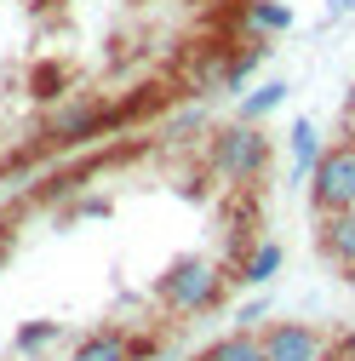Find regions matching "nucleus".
<instances>
[{
  "label": "nucleus",
  "instance_id": "f257e3e1",
  "mask_svg": "<svg viewBox=\"0 0 355 361\" xmlns=\"http://www.w3.org/2000/svg\"><path fill=\"white\" fill-rule=\"evenodd\" d=\"M224 264L206 258V252H184L166 264V276L155 281V298L166 315H206L218 310V298H224Z\"/></svg>",
  "mask_w": 355,
  "mask_h": 361
},
{
  "label": "nucleus",
  "instance_id": "f03ea898",
  "mask_svg": "<svg viewBox=\"0 0 355 361\" xmlns=\"http://www.w3.org/2000/svg\"><path fill=\"white\" fill-rule=\"evenodd\" d=\"M206 166L224 178V184H258L270 172V138H263V121H230L212 132V149H206Z\"/></svg>",
  "mask_w": 355,
  "mask_h": 361
},
{
  "label": "nucleus",
  "instance_id": "7ed1b4c3",
  "mask_svg": "<svg viewBox=\"0 0 355 361\" xmlns=\"http://www.w3.org/2000/svg\"><path fill=\"white\" fill-rule=\"evenodd\" d=\"M309 207H316V218L355 207V144H327L321 149L316 172H309Z\"/></svg>",
  "mask_w": 355,
  "mask_h": 361
},
{
  "label": "nucleus",
  "instance_id": "20e7f679",
  "mask_svg": "<svg viewBox=\"0 0 355 361\" xmlns=\"http://www.w3.org/2000/svg\"><path fill=\"white\" fill-rule=\"evenodd\" d=\"M109 121H115V104H104V98H69V104H58L52 121H46V144H58V149H80V144L104 138Z\"/></svg>",
  "mask_w": 355,
  "mask_h": 361
},
{
  "label": "nucleus",
  "instance_id": "39448f33",
  "mask_svg": "<svg viewBox=\"0 0 355 361\" xmlns=\"http://www.w3.org/2000/svg\"><path fill=\"white\" fill-rule=\"evenodd\" d=\"M258 338H263V361H321L327 355L321 327L309 322H270Z\"/></svg>",
  "mask_w": 355,
  "mask_h": 361
},
{
  "label": "nucleus",
  "instance_id": "423d86ee",
  "mask_svg": "<svg viewBox=\"0 0 355 361\" xmlns=\"http://www.w3.org/2000/svg\"><path fill=\"white\" fill-rule=\"evenodd\" d=\"M316 247L332 269H355V207L349 212H327L321 230H316Z\"/></svg>",
  "mask_w": 355,
  "mask_h": 361
},
{
  "label": "nucleus",
  "instance_id": "0eeeda50",
  "mask_svg": "<svg viewBox=\"0 0 355 361\" xmlns=\"http://www.w3.org/2000/svg\"><path fill=\"white\" fill-rule=\"evenodd\" d=\"M69 361H132V333L120 327H92V333H80Z\"/></svg>",
  "mask_w": 355,
  "mask_h": 361
},
{
  "label": "nucleus",
  "instance_id": "6e6552de",
  "mask_svg": "<svg viewBox=\"0 0 355 361\" xmlns=\"http://www.w3.org/2000/svg\"><path fill=\"white\" fill-rule=\"evenodd\" d=\"M281 264H287V247H281V241H252V247L241 252L235 281H247V287H270V281L281 276Z\"/></svg>",
  "mask_w": 355,
  "mask_h": 361
},
{
  "label": "nucleus",
  "instance_id": "1a4fd4ad",
  "mask_svg": "<svg viewBox=\"0 0 355 361\" xmlns=\"http://www.w3.org/2000/svg\"><path fill=\"white\" fill-rule=\"evenodd\" d=\"M195 361H263V338H258L252 327H235V333H224V338H212Z\"/></svg>",
  "mask_w": 355,
  "mask_h": 361
},
{
  "label": "nucleus",
  "instance_id": "9d476101",
  "mask_svg": "<svg viewBox=\"0 0 355 361\" xmlns=\"http://www.w3.org/2000/svg\"><path fill=\"white\" fill-rule=\"evenodd\" d=\"M321 126L316 121H298L292 132H287V155H292V172L298 178H309V172H316V161H321Z\"/></svg>",
  "mask_w": 355,
  "mask_h": 361
},
{
  "label": "nucleus",
  "instance_id": "9b49d317",
  "mask_svg": "<svg viewBox=\"0 0 355 361\" xmlns=\"http://www.w3.org/2000/svg\"><path fill=\"white\" fill-rule=\"evenodd\" d=\"M241 23H247L252 35H287V29H292V6H287V0H247V6H241Z\"/></svg>",
  "mask_w": 355,
  "mask_h": 361
},
{
  "label": "nucleus",
  "instance_id": "f8f14e48",
  "mask_svg": "<svg viewBox=\"0 0 355 361\" xmlns=\"http://www.w3.org/2000/svg\"><path fill=\"white\" fill-rule=\"evenodd\" d=\"M184 75H189V86H195V92H212V86H224V75H230V63H224V47H218V40H212V47H195Z\"/></svg>",
  "mask_w": 355,
  "mask_h": 361
},
{
  "label": "nucleus",
  "instance_id": "ddd939ff",
  "mask_svg": "<svg viewBox=\"0 0 355 361\" xmlns=\"http://www.w3.org/2000/svg\"><path fill=\"white\" fill-rule=\"evenodd\" d=\"M58 338H63V322H46V315H40V322H23L12 333V350L18 355H40V350H52Z\"/></svg>",
  "mask_w": 355,
  "mask_h": 361
},
{
  "label": "nucleus",
  "instance_id": "4468645a",
  "mask_svg": "<svg viewBox=\"0 0 355 361\" xmlns=\"http://www.w3.org/2000/svg\"><path fill=\"white\" fill-rule=\"evenodd\" d=\"M287 92H292L287 80H263L258 92H247V98H241V121H263V115H275V109L287 104Z\"/></svg>",
  "mask_w": 355,
  "mask_h": 361
},
{
  "label": "nucleus",
  "instance_id": "2eb2a0df",
  "mask_svg": "<svg viewBox=\"0 0 355 361\" xmlns=\"http://www.w3.org/2000/svg\"><path fill=\"white\" fill-rule=\"evenodd\" d=\"M263 58H270V47H258V40H252V47H241L235 58H230V75H224V92H241V86H247V75L263 63Z\"/></svg>",
  "mask_w": 355,
  "mask_h": 361
},
{
  "label": "nucleus",
  "instance_id": "dca6fc26",
  "mask_svg": "<svg viewBox=\"0 0 355 361\" xmlns=\"http://www.w3.org/2000/svg\"><path fill=\"white\" fill-rule=\"evenodd\" d=\"M29 86H35V98H40V104H52V98L69 92V69H63V63H40V69L29 75Z\"/></svg>",
  "mask_w": 355,
  "mask_h": 361
},
{
  "label": "nucleus",
  "instance_id": "f3484780",
  "mask_svg": "<svg viewBox=\"0 0 355 361\" xmlns=\"http://www.w3.org/2000/svg\"><path fill=\"white\" fill-rule=\"evenodd\" d=\"M109 212H115L109 195H86L80 207H69V224H80V218H109Z\"/></svg>",
  "mask_w": 355,
  "mask_h": 361
},
{
  "label": "nucleus",
  "instance_id": "a211bd4d",
  "mask_svg": "<svg viewBox=\"0 0 355 361\" xmlns=\"http://www.w3.org/2000/svg\"><path fill=\"white\" fill-rule=\"evenodd\" d=\"M235 322H241V327H252V322H263V298H252V304H241V310H235Z\"/></svg>",
  "mask_w": 355,
  "mask_h": 361
},
{
  "label": "nucleus",
  "instance_id": "6ab92c4d",
  "mask_svg": "<svg viewBox=\"0 0 355 361\" xmlns=\"http://www.w3.org/2000/svg\"><path fill=\"white\" fill-rule=\"evenodd\" d=\"M6 258H12V235L0 230V269H6Z\"/></svg>",
  "mask_w": 355,
  "mask_h": 361
},
{
  "label": "nucleus",
  "instance_id": "aec40b11",
  "mask_svg": "<svg viewBox=\"0 0 355 361\" xmlns=\"http://www.w3.org/2000/svg\"><path fill=\"white\" fill-rule=\"evenodd\" d=\"M332 12H355V0H332Z\"/></svg>",
  "mask_w": 355,
  "mask_h": 361
},
{
  "label": "nucleus",
  "instance_id": "412c9836",
  "mask_svg": "<svg viewBox=\"0 0 355 361\" xmlns=\"http://www.w3.org/2000/svg\"><path fill=\"white\" fill-rule=\"evenodd\" d=\"M344 276H349V293H355V269H344Z\"/></svg>",
  "mask_w": 355,
  "mask_h": 361
},
{
  "label": "nucleus",
  "instance_id": "4be33fe9",
  "mask_svg": "<svg viewBox=\"0 0 355 361\" xmlns=\"http://www.w3.org/2000/svg\"><path fill=\"white\" fill-rule=\"evenodd\" d=\"M0 218H6V195H0Z\"/></svg>",
  "mask_w": 355,
  "mask_h": 361
}]
</instances>
